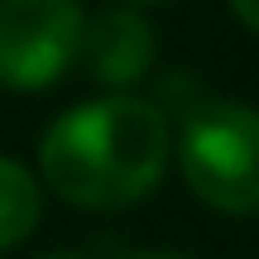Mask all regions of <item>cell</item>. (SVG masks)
<instances>
[{
    "mask_svg": "<svg viewBox=\"0 0 259 259\" xmlns=\"http://www.w3.org/2000/svg\"><path fill=\"white\" fill-rule=\"evenodd\" d=\"M44 221V187L19 158L0 154V254L24 245Z\"/></svg>",
    "mask_w": 259,
    "mask_h": 259,
    "instance_id": "5",
    "label": "cell"
},
{
    "mask_svg": "<svg viewBox=\"0 0 259 259\" xmlns=\"http://www.w3.org/2000/svg\"><path fill=\"white\" fill-rule=\"evenodd\" d=\"M125 259H192V254H178V250H130Z\"/></svg>",
    "mask_w": 259,
    "mask_h": 259,
    "instance_id": "7",
    "label": "cell"
},
{
    "mask_svg": "<svg viewBox=\"0 0 259 259\" xmlns=\"http://www.w3.org/2000/svg\"><path fill=\"white\" fill-rule=\"evenodd\" d=\"M125 5H163V0H125Z\"/></svg>",
    "mask_w": 259,
    "mask_h": 259,
    "instance_id": "9",
    "label": "cell"
},
{
    "mask_svg": "<svg viewBox=\"0 0 259 259\" xmlns=\"http://www.w3.org/2000/svg\"><path fill=\"white\" fill-rule=\"evenodd\" d=\"M82 0H0V87H53L82 53Z\"/></svg>",
    "mask_w": 259,
    "mask_h": 259,
    "instance_id": "3",
    "label": "cell"
},
{
    "mask_svg": "<svg viewBox=\"0 0 259 259\" xmlns=\"http://www.w3.org/2000/svg\"><path fill=\"white\" fill-rule=\"evenodd\" d=\"M154 58H158V34L139 15V5H111L87 19L77 63L87 67L92 82L111 87V92H130L135 82L149 77Z\"/></svg>",
    "mask_w": 259,
    "mask_h": 259,
    "instance_id": "4",
    "label": "cell"
},
{
    "mask_svg": "<svg viewBox=\"0 0 259 259\" xmlns=\"http://www.w3.org/2000/svg\"><path fill=\"white\" fill-rule=\"evenodd\" d=\"M38 259H87L82 250H53V254H38Z\"/></svg>",
    "mask_w": 259,
    "mask_h": 259,
    "instance_id": "8",
    "label": "cell"
},
{
    "mask_svg": "<svg viewBox=\"0 0 259 259\" xmlns=\"http://www.w3.org/2000/svg\"><path fill=\"white\" fill-rule=\"evenodd\" d=\"M226 5H231V15L240 19L245 29H254V34H259V0H226Z\"/></svg>",
    "mask_w": 259,
    "mask_h": 259,
    "instance_id": "6",
    "label": "cell"
},
{
    "mask_svg": "<svg viewBox=\"0 0 259 259\" xmlns=\"http://www.w3.org/2000/svg\"><path fill=\"white\" fill-rule=\"evenodd\" d=\"M178 173L221 216H259V111L231 96L187 106L178 125Z\"/></svg>",
    "mask_w": 259,
    "mask_h": 259,
    "instance_id": "2",
    "label": "cell"
},
{
    "mask_svg": "<svg viewBox=\"0 0 259 259\" xmlns=\"http://www.w3.org/2000/svg\"><path fill=\"white\" fill-rule=\"evenodd\" d=\"M173 120L149 96L111 92L63 111L38 144V173L77 211H120L163 183Z\"/></svg>",
    "mask_w": 259,
    "mask_h": 259,
    "instance_id": "1",
    "label": "cell"
}]
</instances>
